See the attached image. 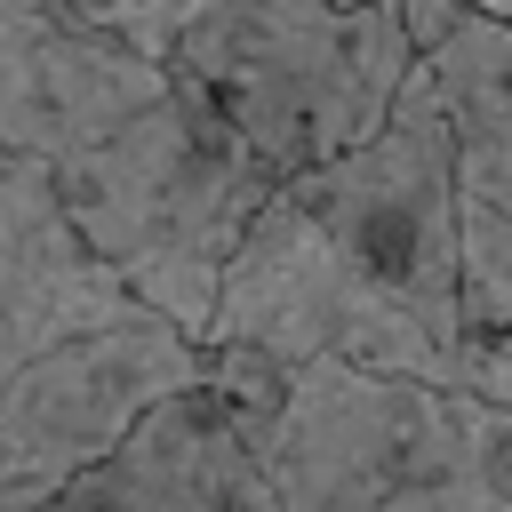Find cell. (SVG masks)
I'll use <instances>...</instances> for the list:
<instances>
[{"mask_svg": "<svg viewBox=\"0 0 512 512\" xmlns=\"http://www.w3.org/2000/svg\"><path fill=\"white\" fill-rule=\"evenodd\" d=\"M216 352H264L280 368L336 360L376 376L464 384V216H456V144L432 64L416 56L392 120L280 176L216 288Z\"/></svg>", "mask_w": 512, "mask_h": 512, "instance_id": "1", "label": "cell"}, {"mask_svg": "<svg viewBox=\"0 0 512 512\" xmlns=\"http://www.w3.org/2000/svg\"><path fill=\"white\" fill-rule=\"evenodd\" d=\"M0 136L56 176L96 256L208 344L224 264L272 192L256 152L80 0H0Z\"/></svg>", "mask_w": 512, "mask_h": 512, "instance_id": "2", "label": "cell"}, {"mask_svg": "<svg viewBox=\"0 0 512 512\" xmlns=\"http://www.w3.org/2000/svg\"><path fill=\"white\" fill-rule=\"evenodd\" d=\"M208 376V344L88 248L56 176L0 136V512L48 504L144 408Z\"/></svg>", "mask_w": 512, "mask_h": 512, "instance_id": "3", "label": "cell"}, {"mask_svg": "<svg viewBox=\"0 0 512 512\" xmlns=\"http://www.w3.org/2000/svg\"><path fill=\"white\" fill-rule=\"evenodd\" d=\"M280 512H512V408L472 384L216 352Z\"/></svg>", "mask_w": 512, "mask_h": 512, "instance_id": "4", "label": "cell"}, {"mask_svg": "<svg viewBox=\"0 0 512 512\" xmlns=\"http://www.w3.org/2000/svg\"><path fill=\"white\" fill-rule=\"evenodd\" d=\"M160 64L280 184L392 120L416 32L408 0H192Z\"/></svg>", "mask_w": 512, "mask_h": 512, "instance_id": "5", "label": "cell"}, {"mask_svg": "<svg viewBox=\"0 0 512 512\" xmlns=\"http://www.w3.org/2000/svg\"><path fill=\"white\" fill-rule=\"evenodd\" d=\"M408 32L448 104L464 312L472 328H512V16L472 0H408Z\"/></svg>", "mask_w": 512, "mask_h": 512, "instance_id": "6", "label": "cell"}, {"mask_svg": "<svg viewBox=\"0 0 512 512\" xmlns=\"http://www.w3.org/2000/svg\"><path fill=\"white\" fill-rule=\"evenodd\" d=\"M32 512H280V488L224 384L192 376Z\"/></svg>", "mask_w": 512, "mask_h": 512, "instance_id": "7", "label": "cell"}, {"mask_svg": "<svg viewBox=\"0 0 512 512\" xmlns=\"http://www.w3.org/2000/svg\"><path fill=\"white\" fill-rule=\"evenodd\" d=\"M464 384L512 408V328H472V344H464Z\"/></svg>", "mask_w": 512, "mask_h": 512, "instance_id": "8", "label": "cell"}, {"mask_svg": "<svg viewBox=\"0 0 512 512\" xmlns=\"http://www.w3.org/2000/svg\"><path fill=\"white\" fill-rule=\"evenodd\" d=\"M80 8H88V16H112V8H120V0H80Z\"/></svg>", "mask_w": 512, "mask_h": 512, "instance_id": "9", "label": "cell"}, {"mask_svg": "<svg viewBox=\"0 0 512 512\" xmlns=\"http://www.w3.org/2000/svg\"><path fill=\"white\" fill-rule=\"evenodd\" d=\"M352 8H360V0H352Z\"/></svg>", "mask_w": 512, "mask_h": 512, "instance_id": "10", "label": "cell"}]
</instances>
